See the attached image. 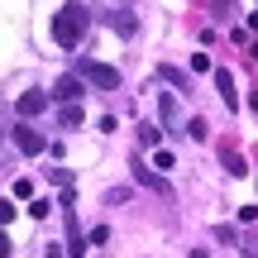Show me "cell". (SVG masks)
<instances>
[{"instance_id":"8992f818","label":"cell","mask_w":258,"mask_h":258,"mask_svg":"<svg viewBox=\"0 0 258 258\" xmlns=\"http://www.w3.org/2000/svg\"><path fill=\"white\" fill-rule=\"evenodd\" d=\"M134 177H139V182H144V186H153L158 196H172V186H167V177H158L153 167H144V163H139V167H134Z\"/></svg>"},{"instance_id":"30bf717a","label":"cell","mask_w":258,"mask_h":258,"mask_svg":"<svg viewBox=\"0 0 258 258\" xmlns=\"http://www.w3.org/2000/svg\"><path fill=\"white\" fill-rule=\"evenodd\" d=\"M153 167H163V172H167V167H177V158L167 153V148H153Z\"/></svg>"},{"instance_id":"4fadbf2b","label":"cell","mask_w":258,"mask_h":258,"mask_svg":"<svg viewBox=\"0 0 258 258\" xmlns=\"http://www.w3.org/2000/svg\"><path fill=\"white\" fill-rule=\"evenodd\" d=\"M139 139H144L148 148H158V129H153V124H139Z\"/></svg>"},{"instance_id":"ac0fdd59","label":"cell","mask_w":258,"mask_h":258,"mask_svg":"<svg viewBox=\"0 0 258 258\" xmlns=\"http://www.w3.org/2000/svg\"><path fill=\"white\" fill-rule=\"evenodd\" d=\"M48 258H62V249H48Z\"/></svg>"},{"instance_id":"3957f363","label":"cell","mask_w":258,"mask_h":258,"mask_svg":"<svg viewBox=\"0 0 258 258\" xmlns=\"http://www.w3.org/2000/svg\"><path fill=\"white\" fill-rule=\"evenodd\" d=\"M82 91H86V82H82V77H57V86H53V101H62V105H77V101H82Z\"/></svg>"},{"instance_id":"277c9868","label":"cell","mask_w":258,"mask_h":258,"mask_svg":"<svg viewBox=\"0 0 258 258\" xmlns=\"http://www.w3.org/2000/svg\"><path fill=\"white\" fill-rule=\"evenodd\" d=\"M15 110H19V120H34V115H43L48 110V91H24L15 101Z\"/></svg>"},{"instance_id":"5b68a950","label":"cell","mask_w":258,"mask_h":258,"mask_svg":"<svg viewBox=\"0 0 258 258\" xmlns=\"http://www.w3.org/2000/svg\"><path fill=\"white\" fill-rule=\"evenodd\" d=\"M15 148H19V153H29V158H34V153H43V134H38V129H29V124H19L15 129Z\"/></svg>"},{"instance_id":"d6986e66","label":"cell","mask_w":258,"mask_h":258,"mask_svg":"<svg viewBox=\"0 0 258 258\" xmlns=\"http://www.w3.org/2000/svg\"><path fill=\"white\" fill-rule=\"evenodd\" d=\"M249 57H253V62H258V43H253V48H249Z\"/></svg>"},{"instance_id":"7a4b0ae2","label":"cell","mask_w":258,"mask_h":258,"mask_svg":"<svg viewBox=\"0 0 258 258\" xmlns=\"http://www.w3.org/2000/svg\"><path fill=\"white\" fill-rule=\"evenodd\" d=\"M77 77L91 82V86H101V91H120V72L105 67V62H82V67H77Z\"/></svg>"},{"instance_id":"5bb4252c","label":"cell","mask_w":258,"mask_h":258,"mask_svg":"<svg viewBox=\"0 0 258 258\" xmlns=\"http://www.w3.org/2000/svg\"><path fill=\"white\" fill-rule=\"evenodd\" d=\"M48 211H53V201H34V206H29V215H34V220H43Z\"/></svg>"},{"instance_id":"9c48e42d","label":"cell","mask_w":258,"mask_h":258,"mask_svg":"<svg viewBox=\"0 0 258 258\" xmlns=\"http://www.w3.org/2000/svg\"><path fill=\"white\" fill-rule=\"evenodd\" d=\"M225 167H230V177H244L249 167H244V158L234 153V148H225Z\"/></svg>"},{"instance_id":"8fae6325","label":"cell","mask_w":258,"mask_h":258,"mask_svg":"<svg viewBox=\"0 0 258 258\" xmlns=\"http://www.w3.org/2000/svg\"><path fill=\"white\" fill-rule=\"evenodd\" d=\"M82 124V110H77V105H62V129H77Z\"/></svg>"},{"instance_id":"9a60e30c","label":"cell","mask_w":258,"mask_h":258,"mask_svg":"<svg viewBox=\"0 0 258 258\" xmlns=\"http://www.w3.org/2000/svg\"><path fill=\"white\" fill-rule=\"evenodd\" d=\"M10 220H15V206H10V201H0V225H10Z\"/></svg>"},{"instance_id":"52a82bcc","label":"cell","mask_w":258,"mask_h":258,"mask_svg":"<svg viewBox=\"0 0 258 258\" xmlns=\"http://www.w3.org/2000/svg\"><path fill=\"white\" fill-rule=\"evenodd\" d=\"M215 86H220V101H225V105H230V110H234V105H239V91H234V77L225 72V67H220V72H215Z\"/></svg>"},{"instance_id":"7c38bea8","label":"cell","mask_w":258,"mask_h":258,"mask_svg":"<svg viewBox=\"0 0 258 258\" xmlns=\"http://www.w3.org/2000/svg\"><path fill=\"white\" fill-rule=\"evenodd\" d=\"M15 196H19V201H29V196H34V182H29V177H19V182H15Z\"/></svg>"},{"instance_id":"e0dca14e","label":"cell","mask_w":258,"mask_h":258,"mask_svg":"<svg viewBox=\"0 0 258 258\" xmlns=\"http://www.w3.org/2000/svg\"><path fill=\"white\" fill-rule=\"evenodd\" d=\"M186 258H211V253H206V249H191V253H186Z\"/></svg>"},{"instance_id":"2e32d148","label":"cell","mask_w":258,"mask_h":258,"mask_svg":"<svg viewBox=\"0 0 258 258\" xmlns=\"http://www.w3.org/2000/svg\"><path fill=\"white\" fill-rule=\"evenodd\" d=\"M0 258H10V234L0 230Z\"/></svg>"},{"instance_id":"ffe728a7","label":"cell","mask_w":258,"mask_h":258,"mask_svg":"<svg viewBox=\"0 0 258 258\" xmlns=\"http://www.w3.org/2000/svg\"><path fill=\"white\" fill-rule=\"evenodd\" d=\"M253 110H258V91H253Z\"/></svg>"},{"instance_id":"ba28073f","label":"cell","mask_w":258,"mask_h":258,"mask_svg":"<svg viewBox=\"0 0 258 258\" xmlns=\"http://www.w3.org/2000/svg\"><path fill=\"white\" fill-rule=\"evenodd\" d=\"M110 24H115V34H134V15H129V10H115Z\"/></svg>"},{"instance_id":"6da1fadb","label":"cell","mask_w":258,"mask_h":258,"mask_svg":"<svg viewBox=\"0 0 258 258\" xmlns=\"http://www.w3.org/2000/svg\"><path fill=\"white\" fill-rule=\"evenodd\" d=\"M86 24H91V15H86V5H77V0H67L62 10L53 15V38L62 48H77L82 43V34H86Z\"/></svg>"}]
</instances>
